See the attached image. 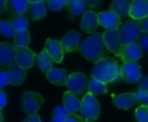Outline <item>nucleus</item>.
Instances as JSON below:
<instances>
[{
  "instance_id": "obj_1",
  "label": "nucleus",
  "mask_w": 148,
  "mask_h": 122,
  "mask_svg": "<svg viewBox=\"0 0 148 122\" xmlns=\"http://www.w3.org/2000/svg\"><path fill=\"white\" fill-rule=\"evenodd\" d=\"M80 51L87 60L96 63L107 57L109 50L104 42L103 35L99 32H93L82 43Z\"/></svg>"
},
{
  "instance_id": "obj_2",
  "label": "nucleus",
  "mask_w": 148,
  "mask_h": 122,
  "mask_svg": "<svg viewBox=\"0 0 148 122\" xmlns=\"http://www.w3.org/2000/svg\"><path fill=\"white\" fill-rule=\"evenodd\" d=\"M121 68L119 63L111 57H105L97 62L91 72L92 78L104 83L116 82L121 77Z\"/></svg>"
},
{
  "instance_id": "obj_3",
  "label": "nucleus",
  "mask_w": 148,
  "mask_h": 122,
  "mask_svg": "<svg viewBox=\"0 0 148 122\" xmlns=\"http://www.w3.org/2000/svg\"><path fill=\"white\" fill-rule=\"evenodd\" d=\"M118 31L120 42L122 47L129 43L135 42L139 39L140 33L137 23L132 20L127 21L124 23L121 24L118 29Z\"/></svg>"
},
{
  "instance_id": "obj_4",
  "label": "nucleus",
  "mask_w": 148,
  "mask_h": 122,
  "mask_svg": "<svg viewBox=\"0 0 148 122\" xmlns=\"http://www.w3.org/2000/svg\"><path fill=\"white\" fill-rule=\"evenodd\" d=\"M81 112L86 120L95 121L98 119L101 113V107L95 95L91 92H88L83 96L82 100Z\"/></svg>"
},
{
  "instance_id": "obj_5",
  "label": "nucleus",
  "mask_w": 148,
  "mask_h": 122,
  "mask_svg": "<svg viewBox=\"0 0 148 122\" xmlns=\"http://www.w3.org/2000/svg\"><path fill=\"white\" fill-rule=\"evenodd\" d=\"M89 79L83 73H73L67 80L66 87L69 91L72 92L75 95H81L88 90Z\"/></svg>"
},
{
  "instance_id": "obj_6",
  "label": "nucleus",
  "mask_w": 148,
  "mask_h": 122,
  "mask_svg": "<svg viewBox=\"0 0 148 122\" xmlns=\"http://www.w3.org/2000/svg\"><path fill=\"white\" fill-rule=\"evenodd\" d=\"M43 103L41 95L35 92H25L22 97V108L28 115L36 114Z\"/></svg>"
},
{
  "instance_id": "obj_7",
  "label": "nucleus",
  "mask_w": 148,
  "mask_h": 122,
  "mask_svg": "<svg viewBox=\"0 0 148 122\" xmlns=\"http://www.w3.org/2000/svg\"><path fill=\"white\" fill-rule=\"evenodd\" d=\"M140 76V67L135 62H124L121 68V77L127 83L138 82Z\"/></svg>"
},
{
  "instance_id": "obj_8",
  "label": "nucleus",
  "mask_w": 148,
  "mask_h": 122,
  "mask_svg": "<svg viewBox=\"0 0 148 122\" xmlns=\"http://www.w3.org/2000/svg\"><path fill=\"white\" fill-rule=\"evenodd\" d=\"M104 42L109 51L113 52L116 56L121 58L122 46L119 39V31L116 29H107L103 34Z\"/></svg>"
},
{
  "instance_id": "obj_9",
  "label": "nucleus",
  "mask_w": 148,
  "mask_h": 122,
  "mask_svg": "<svg viewBox=\"0 0 148 122\" xmlns=\"http://www.w3.org/2000/svg\"><path fill=\"white\" fill-rule=\"evenodd\" d=\"M99 24L107 29H116L121 26V16L113 10L98 13Z\"/></svg>"
},
{
  "instance_id": "obj_10",
  "label": "nucleus",
  "mask_w": 148,
  "mask_h": 122,
  "mask_svg": "<svg viewBox=\"0 0 148 122\" xmlns=\"http://www.w3.org/2000/svg\"><path fill=\"white\" fill-rule=\"evenodd\" d=\"M82 37L78 31L71 30L68 32L62 39L61 42L64 52H73L78 51L81 49Z\"/></svg>"
},
{
  "instance_id": "obj_11",
  "label": "nucleus",
  "mask_w": 148,
  "mask_h": 122,
  "mask_svg": "<svg viewBox=\"0 0 148 122\" xmlns=\"http://www.w3.org/2000/svg\"><path fill=\"white\" fill-rule=\"evenodd\" d=\"M35 54L28 47L16 48V54L15 57V62L22 68L28 69L34 64Z\"/></svg>"
},
{
  "instance_id": "obj_12",
  "label": "nucleus",
  "mask_w": 148,
  "mask_h": 122,
  "mask_svg": "<svg viewBox=\"0 0 148 122\" xmlns=\"http://www.w3.org/2000/svg\"><path fill=\"white\" fill-rule=\"evenodd\" d=\"M141 56H142V50L140 45L136 42H133L122 47L121 59L124 62H136L139 59H140Z\"/></svg>"
},
{
  "instance_id": "obj_13",
  "label": "nucleus",
  "mask_w": 148,
  "mask_h": 122,
  "mask_svg": "<svg viewBox=\"0 0 148 122\" xmlns=\"http://www.w3.org/2000/svg\"><path fill=\"white\" fill-rule=\"evenodd\" d=\"M16 48L8 42L0 44V64L3 67H10L15 61Z\"/></svg>"
},
{
  "instance_id": "obj_14",
  "label": "nucleus",
  "mask_w": 148,
  "mask_h": 122,
  "mask_svg": "<svg viewBox=\"0 0 148 122\" xmlns=\"http://www.w3.org/2000/svg\"><path fill=\"white\" fill-rule=\"evenodd\" d=\"M99 25L98 14L87 10L83 13L81 20V29L86 33H93Z\"/></svg>"
},
{
  "instance_id": "obj_15",
  "label": "nucleus",
  "mask_w": 148,
  "mask_h": 122,
  "mask_svg": "<svg viewBox=\"0 0 148 122\" xmlns=\"http://www.w3.org/2000/svg\"><path fill=\"white\" fill-rule=\"evenodd\" d=\"M129 16L134 20L148 16V0H133L131 2Z\"/></svg>"
},
{
  "instance_id": "obj_16",
  "label": "nucleus",
  "mask_w": 148,
  "mask_h": 122,
  "mask_svg": "<svg viewBox=\"0 0 148 122\" xmlns=\"http://www.w3.org/2000/svg\"><path fill=\"white\" fill-rule=\"evenodd\" d=\"M44 49L52 56V58L54 59V62H56V63H61L62 62V59L64 56V49L62 48L61 41L48 39L46 41Z\"/></svg>"
},
{
  "instance_id": "obj_17",
  "label": "nucleus",
  "mask_w": 148,
  "mask_h": 122,
  "mask_svg": "<svg viewBox=\"0 0 148 122\" xmlns=\"http://www.w3.org/2000/svg\"><path fill=\"white\" fill-rule=\"evenodd\" d=\"M9 83L13 86H18L22 84L26 76V69L19 66L18 64H11L8 69Z\"/></svg>"
},
{
  "instance_id": "obj_18",
  "label": "nucleus",
  "mask_w": 148,
  "mask_h": 122,
  "mask_svg": "<svg viewBox=\"0 0 148 122\" xmlns=\"http://www.w3.org/2000/svg\"><path fill=\"white\" fill-rule=\"evenodd\" d=\"M29 6L28 0H7L6 10L12 15H23Z\"/></svg>"
},
{
  "instance_id": "obj_19",
  "label": "nucleus",
  "mask_w": 148,
  "mask_h": 122,
  "mask_svg": "<svg viewBox=\"0 0 148 122\" xmlns=\"http://www.w3.org/2000/svg\"><path fill=\"white\" fill-rule=\"evenodd\" d=\"M113 101L117 108L121 109H128L135 104L136 100L134 93H127L114 95Z\"/></svg>"
},
{
  "instance_id": "obj_20",
  "label": "nucleus",
  "mask_w": 148,
  "mask_h": 122,
  "mask_svg": "<svg viewBox=\"0 0 148 122\" xmlns=\"http://www.w3.org/2000/svg\"><path fill=\"white\" fill-rule=\"evenodd\" d=\"M47 79L49 82L52 84L57 85V86H62L66 85L68 77L66 71L62 69L57 68H52L48 73H46Z\"/></svg>"
},
{
  "instance_id": "obj_21",
  "label": "nucleus",
  "mask_w": 148,
  "mask_h": 122,
  "mask_svg": "<svg viewBox=\"0 0 148 122\" xmlns=\"http://www.w3.org/2000/svg\"><path fill=\"white\" fill-rule=\"evenodd\" d=\"M63 106L69 111V113H76L81 110L82 101H80L76 95L70 91H67L63 95L62 98Z\"/></svg>"
},
{
  "instance_id": "obj_22",
  "label": "nucleus",
  "mask_w": 148,
  "mask_h": 122,
  "mask_svg": "<svg viewBox=\"0 0 148 122\" xmlns=\"http://www.w3.org/2000/svg\"><path fill=\"white\" fill-rule=\"evenodd\" d=\"M36 61L42 71L44 73H48L52 69L54 59L49 55V53L44 49L42 50V52L36 56Z\"/></svg>"
},
{
  "instance_id": "obj_23",
  "label": "nucleus",
  "mask_w": 148,
  "mask_h": 122,
  "mask_svg": "<svg viewBox=\"0 0 148 122\" xmlns=\"http://www.w3.org/2000/svg\"><path fill=\"white\" fill-rule=\"evenodd\" d=\"M131 2L129 0H114L111 4V10L120 16H129Z\"/></svg>"
},
{
  "instance_id": "obj_24",
  "label": "nucleus",
  "mask_w": 148,
  "mask_h": 122,
  "mask_svg": "<svg viewBox=\"0 0 148 122\" xmlns=\"http://www.w3.org/2000/svg\"><path fill=\"white\" fill-rule=\"evenodd\" d=\"M30 41L29 33L27 29L16 30L14 36V44L16 48L28 47Z\"/></svg>"
},
{
  "instance_id": "obj_25",
  "label": "nucleus",
  "mask_w": 148,
  "mask_h": 122,
  "mask_svg": "<svg viewBox=\"0 0 148 122\" xmlns=\"http://www.w3.org/2000/svg\"><path fill=\"white\" fill-rule=\"evenodd\" d=\"M65 6L72 16H76L84 11L86 4L83 0H68Z\"/></svg>"
},
{
  "instance_id": "obj_26",
  "label": "nucleus",
  "mask_w": 148,
  "mask_h": 122,
  "mask_svg": "<svg viewBox=\"0 0 148 122\" xmlns=\"http://www.w3.org/2000/svg\"><path fill=\"white\" fill-rule=\"evenodd\" d=\"M30 13L32 17L36 20L43 18L47 13V6L45 4V2L30 3Z\"/></svg>"
},
{
  "instance_id": "obj_27",
  "label": "nucleus",
  "mask_w": 148,
  "mask_h": 122,
  "mask_svg": "<svg viewBox=\"0 0 148 122\" xmlns=\"http://www.w3.org/2000/svg\"><path fill=\"white\" fill-rule=\"evenodd\" d=\"M9 21L16 31L28 29V25H29L28 18L23 15H14L10 18Z\"/></svg>"
},
{
  "instance_id": "obj_28",
  "label": "nucleus",
  "mask_w": 148,
  "mask_h": 122,
  "mask_svg": "<svg viewBox=\"0 0 148 122\" xmlns=\"http://www.w3.org/2000/svg\"><path fill=\"white\" fill-rule=\"evenodd\" d=\"M88 90L89 92L93 93L94 95H101L106 94L108 92V87L107 83H104L101 81L92 79L89 82L88 84Z\"/></svg>"
},
{
  "instance_id": "obj_29",
  "label": "nucleus",
  "mask_w": 148,
  "mask_h": 122,
  "mask_svg": "<svg viewBox=\"0 0 148 122\" xmlns=\"http://www.w3.org/2000/svg\"><path fill=\"white\" fill-rule=\"evenodd\" d=\"M0 32L2 35L8 36V37H12L16 34V30L10 24V21L4 20V19L1 20L0 22Z\"/></svg>"
},
{
  "instance_id": "obj_30",
  "label": "nucleus",
  "mask_w": 148,
  "mask_h": 122,
  "mask_svg": "<svg viewBox=\"0 0 148 122\" xmlns=\"http://www.w3.org/2000/svg\"><path fill=\"white\" fill-rule=\"evenodd\" d=\"M135 116L139 122H148V108L146 105H141L135 110Z\"/></svg>"
},
{
  "instance_id": "obj_31",
  "label": "nucleus",
  "mask_w": 148,
  "mask_h": 122,
  "mask_svg": "<svg viewBox=\"0 0 148 122\" xmlns=\"http://www.w3.org/2000/svg\"><path fill=\"white\" fill-rule=\"evenodd\" d=\"M68 0H47V4L49 8L53 11H58L66 5Z\"/></svg>"
},
{
  "instance_id": "obj_32",
  "label": "nucleus",
  "mask_w": 148,
  "mask_h": 122,
  "mask_svg": "<svg viewBox=\"0 0 148 122\" xmlns=\"http://www.w3.org/2000/svg\"><path fill=\"white\" fill-rule=\"evenodd\" d=\"M134 97L136 100V102L141 103L143 105L148 103V92L145 90L139 89L138 91L134 92Z\"/></svg>"
},
{
  "instance_id": "obj_33",
  "label": "nucleus",
  "mask_w": 148,
  "mask_h": 122,
  "mask_svg": "<svg viewBox=\"0 0 148 122\" xmlns=\"http://www.w3.org/2000/svg\"><path fill=\"white\" fill-rule=\"evenodd\" d=\"M140 30L143 33H148V16L136 21Z\"/></svg>"
},
{
  "instance_id": "obj_34",
  "label": "nucleus",
  "mask_w": 148,
  "mask_h": 122,
  "mask_svg": "<svg viewBox=\"0 0 148 122\" xmlns=\"http://www.w3.org/2000/svg\"><path fill=\"white\" fill-rule=\"evenodd\" d=\"M9 74L5 70H1L0 72V88H3L9 83Z\"/></svg>"
},
{
  "instance_id": "obj_35",
  "label": "nucleus",
  "mask_w": 148,
  "mask_h": 122,
  "mask_svg": "<svg viewBox=\"0 0 148 122\" xmlns=\"http://www.w3.org/2000/svg\"><path fill=\"white\" fill-rule=\"evenodd\" d=\"M138 86L139 89L145 90L148 92V77L145 75H141L140 80L138 81Z\"/></svg>"
},
{
  "instance_id": "obj_36",
  "label": "nucleus",
  "mask_w": 148,
  "mask_h": 122,
  "mask_svg": "<svg viewBox=\"0 0 148 122\" xmlns=\"http://www.w3.org/2000/svg\"><path fill=\"white\" fill-rule=\"evenodd\" d=\"M69 114V111L64 106H60L54 109V115H60V116L67 117Z\"/></svg>"
},
{
  "instance_id": "obj_37",
  "label": "nucleus",
  "mask_w": 148,
  "mask_h": 122,
  "mask_svg": "<svg viewBox=\"0 0 148 122\" xmlns=\"http://www.w3.org/2000/svg\"><path fill=\"white\" fill-rule=\"evenodd\" d=\"M65 122H83L82 119L75 113H69V114L66 117Z\"/></svg>"
},
{
  "instance_id": "obj_38",
  "label": "nucleus",
  "mask_w": 148,
  "mask_h": 122,
  "mask_svg": "<svg viewBox=\"0 0 148 122\" xmlns=\"http://www.w3.org/2000/svg\"><path fill=\"white\" fill-rule=\"evenodd\" d=\"M23 122H41L40 117L36 114H31L29 115L27 118H25Z\"/></svg>"
},
{
  "instance_id": "obj_39",
  "label": "nucleus",
  "mask_w": 148,
  "mask_h": 122,
  "mask_svg": "<svg viewBox=\"0 0 148 122\" xmlns=\"http://www.w3.org/2000/svg\"><path fill=\"white\" fill-rule=\"evenodd\" d=\"M140 45L141 47V49H145V50H148V34L144 36L140 42Z\"/></svg>"
},
{
  "instance_id": "obj_40",
  "label": "nucleus",
  "mask_w": 148,
  "mask_h": 122,
  "mask_svg": "<svg viewBox=\"0 0 148 122\" xmlns=\"http://www.w3.org/2000/svg\"><path fill=\"white\" fill-rule=\"evenodd\" d=\"M7 103V97L3 91H0V109H3Z\"/></svg>"
},
{
  "instance_id": "obj_41",
  "label": "nucleus",
  "mask_w": 148,
  "mask_h": 122,
  "mask_svg": "<svg viewBox=\"0 0 148 122\" xmlns=\"http://www.w3.org/2000/svg\"><path fill=\"white\" fill-rule=\"evenodd\" d=\"M85 4L88 7H92V8H95V7H97L101 2V0H83Z\"/></svg>"
},
{
  "instance_id": "obj_42",
  "label": "nucleus",
  "mask_w": 148,
  "mask_h": 122,
  "mask_svg": "<svg viewBox=\"0 0 148 122\" xmlns=\"http://www.w3.org/2000/svg\"><path fill=\"white\" fill-rule=\"evenodd\" d=\"M65 121H66V117L64 116L54 115V117L51 120V122H65Z\"/></svg>"
},
{
  "instance_id": "obj_43",
  "label": "nucleus",
  "mask_w": 148,
  "mask_h": 122,
  "mask_svg": "<svg viewBox=\"0 0 148 122\" xmlns=\"http://www.w3.org/2000/svg\"><path fill=\"white\" fill-rule=\"evenodd\" d=\"M6 1L7 0H0V11L3 13L4 10H6Z\"/></svg>"
},
{
  "instance_id": "obj_44",
  "label": "nucleus",
  "mask_w": 148,
  "mask_h": 122,
  "mask_svg": "<svg viewBox=\"0 0 148 122\" xmlns=\"http://www.w3.org/2000/svg\"><path fill=\"white\" fill-rule=\"evenodd\" d=\"M29 3H38V2H45L47 0H28Z\"/></svg>"
},
{
  "instance_id": "obj_45",
  "label": "nucleus",
  "mask_w": 148,
  "mask_h": 122,
  "mask_svg": "<svg viewBox=\"0 0 148 122\" xmlns=\"http://www.w3.org/2000/svg\"><path fill=\"white\" fill-rule=\"evenodd\" d=\"M84 122H95L94 120H86Z\"/></svg>"
},
{
  "instance_id": "obj_46",
  "label": "nucleus",
  "mask_w": 148,
  "mask_h": 122,
  "mask_svg": "<svg viewBox=\"0 0 148 122\" xmlns=\"http://www.w3.org/2000/svg\"><path fill=\"white\" fill-rule=\"evenodd\" d=\"M0 115H1V122H3V114H1Z\"/></svg>"
},
{
  "instance_id": "obj_47",
  "label": "nucleus",
  "mask_w": 148,
  "mask_h": 122,
  "mask_svg": "<svg viewBox=\"0 0 148 122\" xmlns=\"http://www.w3.org/2000/svg\"><path fill=\"white\" fill-rule=\"evenodd\" d=\"M147 108H148V103H147Z\"/></svg>"
}]
</instances>
